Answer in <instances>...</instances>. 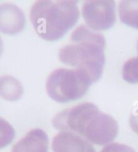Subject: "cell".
Segmentation results:
<instances>
[{"instance_id":"1","label":"cell","mask_w":138,"mask_h":152,"mask_svg":"<svg viewBox=\"0 0 138 152\" xmlns=\"http://www.w3.org/2000/svg\"><path fill=\"white\" fill-rule=\"evenodd\" d=\"M52 122L56 129L75 133L96 145L111 143L119 132L117 121L90 102L60 112Z\"/></svg>"},{"instance_id":"12","label":"cell","mask_w":138,"mask_h":152,"mask_svg":"<svg viewBox=\"0 0 138 152\" xmlns=\"http://www.w3.org/2000/svg\"><path fill=\"white\" fill-rule=\"evenodd\" d=\"M15 135V129L12 125L7 121L0 117V149L12 143Z\"/></svg>"},{"instance_id":"2","label":"cell","mask_w":138,"mask_h":152,"mask_svg":"<svg viewBox=\"0 0 138 152\" xmlns=\"http://www.w3.org/2000/svg\"><path fill=\"white\" fill-rule=\"evenodd\" d=\"M70 44L59 50L60 61L88 74L93 83L102 77L105 65L106 40L100 32L81 24L72 32Z\"/></svg>"},{"instance_id":"4","label":"cell","mask_w":138,"mask_h":152,"mask_svg":"<svg viewBox=\"0 0 138 152\" xmlns=\"http://www.w3.org/2000/svg\"><path fill=\"white\" fill-rule=\"evenodd\" d=\"M92 83L90 75L82 69L59 68L48 77L46 91L53 100L65 103L83 96Z\"/></svg>"},{"instance_id":"7","label":"cell","mask_w":138,"mask_h":152,"mask_svg":"<svg viewBox=\"0 0 138 152\" xmlns=\"http://www.w3.org/2000/svg\"><path fill=\"white\" fill-rule=\"evenodd\" d=\"M52 149L53 152H95L89 141L70 131H60L55 135Z\"/></svg>"},{"instance_id":"5","label":"cell","mask_w":138,"mask_h":152,"mask_svg":"<svg viewBox=\"0 0 138 152\" xmlns=\"http://www.w3.org/2000/svg\"><path fill=\"white\" fill-rule=\"evenodd\" d=\"M82 13L86 26L95 32L111 28L116 20L114 1H86Z\"/></svg>"},{"instance_id":"3","label":"cell","mask_w":138,"mask_h":152,"mask_svg":"<svg viewBox=\"0 0 138 152\" xmlns=\"http://www.w3.org/2000/svg\"><path fill=\"white\" fill-rule=\"evenodd\" d=\"M76 1H37L30 10V20L42 39L54 41L62 38L78 20Z\"/></svg>"},{"instance_id":"15","label":"cell","mask_w":138,"mask_h":152,"mask_svg":"<svg viewBox=\"0 0 138 152\" xmlns=\"http://www.w3.org/2000/svg\"><path fill=\"white\" fill-rule=\"evenodd\" d=\"M3 51V40H2V37H0V56L2 54Z\"/></svg>"},{"instance_id":"13","label":"cell","mask_w":138,"mask_h":152,"mask_svg":"<svg viewBox=\"0 0 138 152\" xmlns=\"http://www.w3.org/2000/svg\"><path fill=\"white\" fill-rule=\"evenodd\" d=\"M101 152H136L132 147L118 142H111L104 146Z\"/></svg>"},{"instance_id":"8","label":"cell","mask_w":138,"mask_h":152,"mask_svg":"<svg viewBox=\"0 0 138 152\" xmlns=\"http://www.w3.org/2000/svg\"><path fill=\"white\" fill-rule=\"evenodd\" d=\"M12 152H49V137L41 129L30 130L12 147Z\"/></svg>"},{"instance_id":"14","label":"cell","mask_w":138,"mask_h":152,"mask_svg":"<svg viewBox=\"0 0 138 152\" xmlns=\"http://www.w3.org/2000/svg\"><path fill=\"white\" fill-rule=\"evenodd\" d=\"M129 124L131 129L138 134V107L132 111L129 119Z\"/></svg>"},{"instance_id":"6","label":"cell","mask_w":138,"mask_h":152,"mask_svg":"<svg viewBox=\"0 0 138 152\" xmlns=\"http://www.w3.org/2000/svg\"><path fill=\"white\" fill-rule=\"evenodd\" d=\"M26 17L22 9L14 3L0 4V32L7 35H15L24 29Z\"/></svg>"},{"instance_id":"11","label":"cell","mask_w":138,"mask_h":152,"mask_svg":"<svg viewBox=\"0 0 138 152\" xmlns=\"http://www.w3.org/2000/svg\"><path fill=\"white\" fill-rule=\"evenodd\" d=\"M123 79L129 83H138V55L125 61L123 66Z\"/></svg>"},{"instance_id":"9","label":"cell","mask_w":138,"mask_h":152,"mask_svg":"<svg viewBox=\"0 0 138 152\" xmlns=\"http://www.w3.org/2000/svg\"><path fill=\"white\" fill-rule=\"evenodd\" d=\"M24 93V87L21 82L12 75L0 77V96L8 101H16Z\"/></svg>"},{"instance_id":"10","label":"cell","mask_w":138,"mask_h":152,"mask_svg":"<svg viewBox=\"0 0 138 152\" xmlns=\"http://www.w3.org/2000/svg\"><path fill=\"white\" fill-rule=\"evenodd\" d=\"M119 14L123 23L138 29V1H121Z\"/></svg>"},{"instance_id":"16","label":"cell","mask_w":138,"mask_h":152,"mask_svg":"<svg viewBox=\"0 0 138 152\" xmlns=\"http://www.w3.org/2000/svg\"><path fill=\"white\" fill-rule=\"evenodd\" d=\"M137 53H138V40H137Z\"/></svg>"}]
</instances>
